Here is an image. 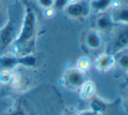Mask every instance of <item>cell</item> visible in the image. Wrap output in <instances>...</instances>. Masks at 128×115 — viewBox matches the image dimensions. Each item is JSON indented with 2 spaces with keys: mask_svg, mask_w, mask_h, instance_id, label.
<instances>
[{
  "mask_svg": "<svg viewBox=\"0 0 128 115\" xmlns=\"http://www.w3.org/2000/svg\"><path fill=\"white\" fill-rule=\"evenodd\" d=\"M37 28V16L30 6L24 8V15L18 36L15 40L17 45H22L33 37Z\"/></svg>",
  "mask_w": 128,
  "mask_h": 115,
  "instance_id": "cell-1",
  "label": "cell"
},
{
  "mask_svg": "<svg viewBox=\"0 0 128 115\" xmlns=\"http://www.w3.org/2000/svg\"><path fill=\"white\" fill-rule=\"evenodd\" d=\"M128 48V24L118 25L109 44V51L107 53L116 55L120 52Z\"/></svg>",
  "mask_w": 128,
  "mask_h": 115,
  "instance_id": "cell-2",
  "label": "cell"
},
{
  "mask_svg": "<svg viewBox=\"0 0 128 115\" xmlns=\"http://www.w3.org/2000/svg\"><path fill=\"white\" fill-rule=\"evenodd\" d=\"M64 10L72 18H83L89 15L91 9L87 0H73L66 5Z\"/></svg>",
  "mask_w": 128,
  "mask_h": 115,
  "instance_id": "cell-3",
  "label": "cell"
},
{
  "mask_svg": "<svg viewBox=\"0 0 128 115\" xmlns=\"http://www.w3.org/2000/svg\"><path fill=\"white\" fill-rule=\"evenodd\" d=\"M15 39V26L12 19H8L1 28L0 31V45L3 48L10 46Z\"/></svg>",
  "mask_w": 128,
  "mask_h": 115,
  "instance_id": "cell-4",
  "label": "cell"
},
{
  "mask_svg": "<svg viewBox=\"0 0 128 115\" xmlns=\"http://www.w3.org/2000/svg\"><path fill=\"white\" fill-rule=\"evenodd\" d=\"M116 63L115 55L109 53L100 55L95 61V67L100 72H106L110 70Z\"/></svg>",
  "mask_w": 128,
  "mask_h": 115,
  "instance_id": "cell-5",
  "label": "cell"
},
{
  "mask_svg": "<svg viewBox=\"0 0 128 115\" xmlns=\"http://www.w3.org/2000/svg\"><path fill=\"white\" fill-rule=\"evenodd\" d=\"M111 17L116 25L128 24V5L121 4L118 8L113 9Z\"/></svg>",
  "mask_w": 128,
  "mask_h": 115,
  "instance_id": "cell-6",
  "label": "cell"
},
{
  "mask_svg": "<svg viewBox=\"0 0 128 115\" xmlns=\"http://www.w3.org/2000/svg\"><path fill=\"white\" fill-rule=\"evenodd\" d=\"M66 81L73 87H81L86 82L84 73L78 69H72L66 74Z\"/></svg>",
  "mask_w": 128,
  "mask_h": 115,
  "instance_id": "cell-7",
  "label": "cell"
},
{
  "mask_svg": "<svg viewBox=\"0 0 128 115\" xmlns=\"http://www.w3.org/2000/svg\"><path fill=\"white\" fill-rule=\"evenodd\" d=\"M115 26H116V24L112 19L111 15H108V14L101 13L96 20L97 29L98 30H101V31L111 30Z\"/></svg>",
  "mask_w": 128,
  "mask_h": 115,
  "instance_id": "cell-8",
  "label": "cell"
},
{
  "mask_svg": "<svg viewBox=\"0 0 128 115\" xmlns=\"http://www.w3.org/2000/svg\"><path fill=\"white\" fill-rule=\"evenodd\" d=\"M112 0H89L90 9L96 13H104L111 8Z\"/></svg>",
  "mask_w": 128,
  "mask_h": 115,
  "instance_id": "cell-9",
  "label": "cell"
},
{
  "mask_svg": "<svg viewBox=\"0 0 128 115\" xmlns=\"http://www.w3.org/2000/svg\"><path fill=\"white\" fill-rule=\"evenodd\" d=\"M86 43L92 49H98L102 45V38L98 31L91 30L86 37Z\"/></svg>",
  "mask_w": 128,
  "mask_h": 115,
  "instance_id": "cell-10",
  "label": "cell"
},
{
  "mask_svg": "<svg viewBox=\"0 0 128 115\" xmlns=\"http://www.w3.org/2000/svg\"><path fill=\"white\" fill-rule=\"evenodd\" d=\"M117 57L115 56L116 59V62L118 63V65L120 66V68H121L125 71H128V50L127 48L123 51L120 52L118 54H117Z\"/></svg>",
  "mask_w": 128,
  "mask_h": 115,
  "instance_id": "cell-11",
  "label": "cell"
},
{
  "mask_svg": "<svg viewBox=\"0 0 128 115\" xmlns=\"http://www.w3.org/2000/svg\"><path fill=\"white\" fill-rule=\"evenodd\" d=\"M90 107L91 109L94 112H97L98 114H102V112H104L106 110L107 105L106 104V102L103 100L97 97H93L92 99L91 102H90Z\"/></svg>",
  "mask_w": 128,
  "mask_h": 115,
  "instance_id": "cell-12",
  "label": "cell"
},
{
  "mask_svg": "<svg viewBox=\"0 0 128 115\" xmlns=\"http://www.w3.org/2000/svg\"><path fill=\"white\" fill-rule=\"evenodd\" d=\"M81 88V95L83 98H90L94 94L96 91V87L92 81H86L82 85Z\"/></svg>",
  "mask_w": 128,
  "mask_h": 115,
  "instance_id": "cell-13",
  "label": "cell"
},
{
  "mask_svg": "<svg viewBox=\"0 0 128 115\" xmlns=\"http://www.w3.org/2000/svg\"><path fill=\"white\" fill-rule=\"evenodd\" d=\"M92 66V62L90 59L86 56H82L77 62V69L82 73H86L90 69Z\"/></svg>",
  "mask_w": 128,
  "mask_h": 115,
  "instance_id": "cell-14",
  "label": "cell"
},
{
  "mask_svg": "<svg viewBox=\"0 0 128 115\" xmlns=\"http://www.w3.org/2000/svg\"><path fill=\"white\" fill-rule=\"evenodd\" d=\"M36 62H37L36 58L30 55L18 58V64L26 66V67H34L36 65Z\"/></svg>",
  "mask_w": 128,
  "mask_h": 115,
  "instance_id": "cell-15",
  "label": "cell"
},
{
  "mask_svg": "<svg viewBox=\"0 0 128 115\" xmlns=\"http://www.w3.org/2000/svg\"><path fill=\"white\" fill-rule=\"evenodd\" d=\"M0 63L5 69H10L14 66L18 65V58L17 57H2L0 58Z\"/></svg>",
  "mask_w": 128,
  "mask_h": 115,
  "instance_id": "cell-16",
  "label": "cell"
},
{
  "mask_svg": "<svg viewBox=\"0 0 128 115\" xmlns=\"http://www.w3.org/2000/svg\"><path fill=\"white\" fill-rule=\"evenodd\" d=\"M73 0H55L53 8L54 10H64L66 6Z\"/></svg>",
  "mask_w": 128,
  "mask_h": 115,
  "instance_id": "cell-17",
  "label": "cell"
},
{
  "mask_svg": "<svg viewBox=\"0 0 128 115\" xmlns=\"http://www.w3.org/2000/svg\"><path fill=\"white\" fill-rule=\"evenodd\" d=\"M6 21L7 20H5V9L3 2L0 0V26L1 28L4 25Z\"/></svg>",
  "mask_w": 128,
  "mask_h": 115,
  "instance_id": "cell-18",
  "label": "cell"
},
{
  "mask_svg": "<svg viewBox=\"0 0 128 115\" xmlns=\"http://www.w3.org/2000/svg\"><path fill=\"white\" fill-rule=\"evenodd\" d=\"M38 4L40 5L42 8L44 9H48V8H52L54 5V2L55 0H37Z\"/></svg>",
  "mask_w": 128,
  "mask_h": 115,
  "instance_id": "cell-19",
  "label": "cell"
},
{
  "mask_svg": "<svg viewBox=\"0 0 128 115\" xmlns=\"http://www.w3.org/2000/svg\"><path fill=\"white\" fill-rule=\"evenodd\" d=\"M4 80H5V81H4L5 83L10 81V75L7 71H4V73H2L1 75H0V80L4 81Z\"/></svg>",
  "mask_w": 128,
  "mask_h": 115,
  "instance_id": "cell-20",
  "label": "cell"
},
{
  "mask_svg": "<svg viewBox=\"0 0 128 115\" xmlns=\"http://www.w3.org/2000/svg\"><path fill=\"white\" fill-rule=\"evenodd\" d=\"M100 114H101L94 112V111H92V109H90V110H84L79 113V115H100Z\"/></svg>",
  "mask_w": 128,
  "mask_h": 115,
  "instance_id": "cell-21",
  "label": "cell"
},
{
  "mask_svg": "<svg viewBox=\"0 0 128 115\" xmlns=\"http://www.w3.org/2000/svg\"><path fill=\"white\" fill-rule=\"evenodd\" d=\"M12 115H24V114H23V113H21V112H17V113L12 114Z\"/></svg>",
  "mask_w": 128,
  "mask_h": 115,
  "instance_id": "cell-22",
  "label": "cell"
},
{
  "mask_svg": "<svg viewBox=\"0 0 128 115\" xmlns=\"http://www.w3.org/2000/svg\"><path fill=\"white\" fill-rule=\"evenodd\" d=\"M118 1H120V2H121V1H125V2H126V3H128V0H118ZM128 5V4H127Z\"/></svg>",
  "mask_w": 128,
  "mask_h": 115,
  "instance_id": "cell-23",
  "label": "cell"
},
{
  "mask_svg": "<svg viewBox=\"0 0 128 115\" xmlns=\"http://www.w3.org/2000/svg\"><path fill=\"white\" fill-rule=\"evenodd\" d=\"M127 50H128V48H127Z\"/></svg>",
  "mask_w": 128,
  "mask_h": 115,
  "instance_id": "cell-24",
  "label": "cell"
}]
</instances>
